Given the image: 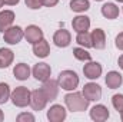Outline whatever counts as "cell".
<instances>
[{"mask_svg": "<svg viewBox=\"0 0 123 122\" xmlns=\"http://www.w3.org/2000/svg\"><path fill=\"white\" fill-rule=\"evenodd\" d=\"M89 7H90L89 0H72V1H70V9H72L73 12H76V13L86 12Z\"/></svg>", "mask_w": 123, "mask_h": 122, "instance_id": "cell-22", "label": "cell"}, {"mask_svg": "<svg viewBox=\"0 0 123 122\" xmlns=\"http://www.w3.org/2000/svg\"><path fill=\"white\" fill-rule=\"evenodd\" d=\"M25 36V32L19 26H10L7 30L3 32V39L9 45H17Z\"/></svg>", "mask_w": 123, "mask_h": 122, "instance_id": "cell-4", "label": "cell"}, {"mask_svg": "<svg viewBox=\"0 0 123 122\" xmlns=\"http://www.w3.org/2000/svg\"><path fill=\"white\" fill-rule=\"evenodd\" d=\"M47 119L50 122H62L66 119V109L62 105H53L47 111Z\"/></svg>", "mask_w": 123, "mask_h": 122, "instance_id": "cell-11", "label": "cell"}, {"mask_svg": "<svg viewBox=\"0 0 123 122\" xmlns=\"http://www.w3.org/2000/svg\"><path fill=\"white\" fill-rule=\"evenodd\" d=\"M14 59V55L10 49H6V47H1L0 49V69H6L9 68Z\"/></svg>", "mask_w": 123, "mask_h": 122, "instance_id": "cell-20", "label": "cell"}, {"mask_svg": "<svg viewBox=\"0 0 123 122\" xmlns=\"http://www.w3.org/2000/svg\"><path fill=\"white\" fill-rule=\"evenodd\" d=\"M96 1H102V0H96Z\"/></svg>", "mask_w": 123, "mask_h": 122, "instance_id": "cell-37", "label": "cell"}, {"mask_svg": "<svg viewBox=\"0 0 123 122\" xmlns=\"http://www.w3.org/2000/svg\"><path fill=\"white\" fill-rule=\"evenodd\" d=\"M10 95H12V92H10L9 85L4 83V82H0V105L6 103V102L9 101Z\"/></svg>", "mask_w": 123, "mask_h": 122, "instance_id": "cell-25", "label": "cell"}, {"mask_svg": "<svg viewBox=\"0 0 123 122\" xmlns=\"http://www.w3.org/2000/svg\"><path fill=\"white\" fill-rule=\"evenodd\" d=\"M33 53L37 56V58H47L49 53H50V46L47 43V40L42 39L39 42H36L33 45Z\"/></svg>", "mask_w": 123, "mask_h": 122, "instance_id": "cell-16", "label": "cell"}, {"mask_svg": "<svg viewBox=\"0 0 123 122\" xmlns=\"http://www.w3.org/2000/svg\"><path fill=\"white\" fill-rule=\"evenodd\" d=\"M102 14L106 19L113 20V19H116L119 16V7L116 4H113V3H105L102 6Z\"/></svg>", "mask_w": 123, "mask_h": 122, "instance_id": "cell-21", "label": "cell"}, {"mask_svg": "<svg viewBox=\"0 0 123 122\" xmlns=\"http://www.w3.org/2000/svg\"><path fill=\"white\" fill-rule=\"evenodd\" d=\"M3 4H4V1H3V0H0V7H3Z\"/></svg>", "mask_w": 123, "mask_h": 122, "instance_id": "cell-34", "label": "cell"}, {"mask_svg": "<svg viewBox=\"0 0 123 122\" xmlns=\"http://www.w3.org/2000/svg\"><path fill=\"white\" fill-rule=\"evenodd\" d=\"M13 75L19 81H26L30 76V68H29V65H26V63H17L13 68Z\"/></svg>", "mask_w": 123, "mask_h": 122, "instance_id": "cell-19", "label": "cell"}, {"mask_svg": "<svg viewBox=\"0 0 123 122\" xmlns=\"http://www.w3.org/2000/svg\"><path fill=\"white\" fill-rule=\"evenodd\" d=\"M112 103H113L115 109L120 114V112L123 111V95L122 93H116V95H113V98H112Z\"/></svg>", "mask_w": 123, "mask_h": 122, "instance_id": "cell-26", "label": "cell"}, {"mask_svg": "<svg viewBox=\"0 0 123 122\" xmlns=\"http://www.w3.org/2000/svg\"><path fill=\"white\" fill-rule=\"evenodd\" d=\"M92 37V47L94 49H105L106 47V34L103 29H94L90 33Z\"/></svg>", "mask_w": 123, "mask_h": 122, "instance_id": "cell-13", "label": "cell"}, {"mask_svg": "<svg viewBox=\"0 0 123 122\" xmlns=\"http://www.w3.org/2000/svg\"><path fill=\"white\" fill-rule=\"evenodd\" d=\"M3 119H4V114H3V111L0 109V122L3 121Z\"/></svg>", "mask_w": 123, "mask_h": 122, "instance_id": "cell-33", "label": "cell"}, {"mask_svg": "<svg viewBox=\"0 0 123 122\" xmlns=\"http://www.w3.org/2000/svg\"><path fill=\"white\" fill-rule=\"evenodd\" d=\"M76 42H77L80 46H83L85 49L92 47V37H90V33H87V32L77 33V36H76Z\"/></svg>", "mask_w": 123, "mask_h": 122, "instance_id": "cell-23", "label": "cell"}, {"mask_svg": "<svg viewBox=\"0 0 123 122\" xmlns=\"http://www.w3.org/2000/svg\"><path fill=\"white\" fill-rule=\"evenodd\" d=\"M72 26H73V30L77 33L87 32L90 27V19L87 16H76L72 22Z\"/></svg>", "mask_w": 123, "mask_h": 122, "instance_id": "cell-15", "label": "cell"}, {"mask_svg": "<svg viewBox=\"0 0 123 122\" xmlns=\"http://www.w3.org/2000/svg\"><path fill=\"white\" fill-rule=\"evenodd\" d=\"M53 42L57 47H67L72 42V36L66 29H59L53 34Z\"/></svg>", "mask_w": 123, "mask_h": 122, "instance_id": "cell-9", "label": "cell"}, {"mask_svg": "<svg viewBox=\"0 0 123 122\" xmlns=\"http://www.w3.org/2000/svg\"><path fill=\"white\" fill-rule=\"evenodd\" d=\"M25 37H26V40H27L29 43L34 45L36 42H39V40L43 39V30H42L39 26L30 25V26H27L26 30H25Z\"/></svg>", "mask_w": 123, "mask_h": 122, "instance_id": "cell-12", "label": "cell"}, {"mask_svg": "<svg viewBox=\"0 0 123 122\" xmlns=\"http://www.w3.org/2000/svg\"><path fill=\"white\" fill-rule=\"evenodd\" d=\"M115 45H116V47H117L119 50H123V32L116 36V39H115Z\"/></svg>", "mask_w": 123, "mask_h": 122, "instance_id": "cell-29", "label": "cell"}, {"mask_svg": "<svg viewBox=\"0 0 123 122\" xmlns=\"http://www.w3.org/2000/svg\"><path fill=\"white\" fill-rule=\"evenodd\" d=\"M25 1H26V6H27L29 9H33V10L40 9V7L43 6L42 0H25Z\"/></svg>", "mask_w": 123, "mask_h": 122, "instance_id": "cell-28", "label": "cell"}, {"mask_svg": "<svg viewBox=\"0 0 123 122\" xmlns=\"http://www.w3.org/2000/svg\"><path fill=\"white\" fill-rule=\"evenodd\" d=\"M116 1H119V3H123V0H116Z\"/></svg>", "mask_w": 123, "mask_h": 122, "instance_id": "cell-36", "label": "cell"}, {"mask_svg": "<svg viewBox=\"0 0 123 122\" xmlns=\"http://www.w3.org/2000/svg\"><path fill=\"white\" fill-rule=\"evenodd\" d=\"M16 121L17 122H34V116L31 115V114H27V112H23V114H20L17 118H16Z\"/></svg>", "mask_w": 123, "mask_h": 122, "instance_id": "cell-27", "label": "cell"}, {"mask_svg": "<svg viewBox=\"0 0 123 122\" xmlns=\"http://www.w3.org/2000/svg\"><path fill=\"white\" fill-rule=\"evenodd\" d=\"M42 91L44 92L47 101H55L57 98V93H59V82L55 81V79H47L43 82V86H42Z\"/></svg>", "mask_w": 123, "mask_h": 122, "instance_id": "cell-6", "label": "cell"}, {"mask_svg": "<svg viewBox=\"0 0 123 122\" xmlns=\"http://www.w3.org/2000/svg\"><path fill=\"white\" fill-rule=\"evenodd\" d=\"M14 22V13L12 10H3L0 12V32L7 30Z\"/></svg>", "mask_w": 123, "mask_h": 122, "instance_id": "cell-18", "label": "cell"}, {"mask_svg": "<svg viewBox=\"0 0 123 122\" xmlns=\"http://www.w3.org/2000/svg\"><path fill=\"white\" fill-rule=\"evenodd\" d=\"M73 56H74L77 61H82V62L92 61L90 53H89L85 47H74V49H73Z\"/></svg>", "mask_w": 123, "mask_h": 122, "instance_id": "cell-24", "label": "cell"}, {"mask_svg": "<svg viewBox=\"0 0 123 122\" xmlns=\"http://www.w3.org/2000/svg\"><path fill=\"white\" fill-rule=\"evenodd\" d=\"M83 73H85V76L87 79H92V81L93 79H97L102 75V65L97 63V62L89 61V63L85 65V68H83Z\"/></svg>", "mask_w": 123, "mask_h": 122, "instance_id": "cell-10", "label": "cell"}, {"mask_svg": "<svg viewBox=\"0 0 123 122\" xmlns=\"http://www.w3.org/2000/svg\"><path fill=\"white\" fill-rule=\"evenodd\" d=\"M4 1V4H7V6H16L20 0H3Z\"/></svg>", "mask_w": 123, "mask_h": 122, "instance_id": "cell-31", "label": "cell"}, {"mask_svg": "<svg viewBox=\"0 0 123 122\" xmlns=\"http://www.w3.org/2000/svg\"><path fill=\"white\" fill-rule=\"evenodd\" d=\"M64 103L72 112H83L89 106V101L83 96V93L79 92H72L64 96Z\"/></svg>", "mask_w": 123, "mask_h": 122, "instance_id": "cell-1", "label": "cell"}, {"mask_svg": "<svg viewBox=\"0 0 123 122\" xmlns=\"http://www.w3.org/2000/svg\"><path fill=\"white\" fill-rule=\"evenodd\" d=\"M120 118H122V121H123V111L120 112Z\"/></svg>", "mask_w": 123, "mask_h": 122, "instance_id": "cell-35", "label": "cell"}, {"mask_svg": "<svg viewBox=\"0 0 123 122\" xmlns=\"http://www.w3.org/2000/svg\"><path fill=\"white\" fill-rule=\"evenodd\" d=\"M90 118L96 122H103L109 118V109L105 105H94L90 109Z\"/></svg>", "mask_w": 123, "mask_h": 122, "instance_id": "cell-14", "label": "cell"}, {"mask_svg": "<svg viewBox=\"0 0 123 122\" xmlns=\"http://www.w3.org/2000/svg\"><path fill=\"white\" fill-rule=\"evenodd\" d=\"M83 96L90 102V101H99L102 98V88L97 85V83H93L89 82L83 86Z\"/></svg>", "mask_w": 123, "mask_h": 122, "instance_id": "cell-7", "label": "cell"}, {"mask_svg": "<svg viewBox=\"0 0 123 122\" xmlns=\"http://www.w3.org/2000/svg\"><path fill=\"white\" fill-rule=\"evenodd\" d=\"M42 3L46 7H53V6H56L59 3V0H42Z\"/></svg>", "mask_w": 123, "mask_h": 122, "instance_id": "cell-30", "label": "cell"}, {"mask_svg": "<svg viewBox=\"0 0 123 122\" xmlns=\"http://www.w3.org/2000/svg\"><path fill=\"white\" fill-rule=\"evenodd\" d=\"M47 98L42 89H34L30 95V106L33 111H43L47 105Z\"/></svg>", "mask_w": 123, "mask_h": 122, "instance_id": "cell-5", "label": "cell"}, {"mask_svg": "<svg viewBox=\"0 0 123 122\" xmlns=\"http://www.w3.org/2000/svg\"><path fill=\"white\" fill-rule=\"evenodd\" d=\"M30 95H31V92L26 86H17L14 91L12 92L10 99H12L14 106L25 108V106L30 105Z\"/></svg>", "mask_w": 123, "mask_h": 122, "instance_id": "cell-3", "label": "cell"}, {"mask_svg": "<svg viewBox=\"0 0 123 122\" xmlns=\"http://www.w3.org/2000/svg\"><path fill=\"white\" fill-rule=\"evenodd\" d=\"M117 63H119V66H120V69L123 70V55L120 56V58H119V59H117Z\"/></svg>", "mask_w": 123, "mask_h": 122, "instance_id": "cell-32", "label": "cell"}, {"mask_svg": "<svg viewBox=\"0 0 123 122\" xmlns=\"http://www.w3.org/2000/svg\"><path fill=\"white\" fill-rule=\"evenodd\" d=\"M122 82H123L122 75H120L119 72H116V70H112V72H109V73L106 75V85H107V88H110V89H117V88H120Z\"/></svg>", "mask_w": 123, "mask_h": 122, "instance_id": "cell-17", "label": "cell"}, {"mask_svg": "<svg viewBox=\"0 0 123 122\" xmlns=\"http://www.w3.org/2000/svg\"><path fill=\"white\" fill-rule=\"evenodd\" d=\"M59 86L64 91H74L79 85V76L73 70H62L59 75Z\"/></svg>", "mask_w": 123, "mask_h": 122, "instance_id": "cell-2", "label": "cell"}, {"mask_svg": "<svg viewBox=\"0 0 123 122\" xmlns=\"http://www.w3.org/2000/svg\"><path fill=\"white\" fill-rule=\"evenodd\" d=\"M33 76L36 78V81H40V82H44V81H47L49 78H50V75H52V69H50V66L47 65V63H37V65H34V68H33Z\"/></svg>", "mask_w": 123, "mask_h": 122, "instance_id": "cell-8", "label": "cell"}]
</instances>
